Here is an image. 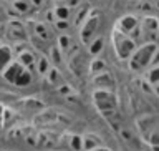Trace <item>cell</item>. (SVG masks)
Listing matches in <instances>:
<instances>
[{
    "label": "cell",
    "instance_id": "2",
    "mask_svg": "<svg viewBox=\"0 0 159 151\" xmlns=\"http://www.w3.org/2000/svg\"><path fill=\"white\" fill-rule=\"evenodd\" d=\"M93 103L106 118H111L118 111V100L106 88H98L93 92Z\"/></svg>",
    "mask_w": 159,
    "mask_h": 151
},
{
    "label": "cell",
    "instance_id": "7",
    "mask_svg": "<svg viewBox=\"0 0 159 151\" xmlns=\"http://www.w3.org/2000/svg\"><path fill=\"white\" fill-rule=\"evenodd\" d=\"M3 106H2V105H0V126H2V123H3Z\"/></svg>",
    "mask_w": 159,
    "mask_h": 151
},
{
    "label": "cell",
    "instance_id": "6",
    "mask_svg": "<svg viewBox=\"0 0 159 151\" xmlns=\"http://www.w3.org/2000/svg\"><path fill=\"white\" fill-rule=\"evenodd\" d=\"M37 65H38L40 73H47L48 72V60L47 58H40L38 62H37Z\"/></svg>",
    "mask_w": 159,
    "mask_h": 151
},
{
    "label": "cell",
    "instance_id": "3",
    "mask_svg": "<svg viewBox=\"0 0 159 151\" xmlns=\"http://www.w3.org/2000/svg\"><path fill=\"white\" fill-rule=\"evenodd\" d=\"M113 43H114L116 55L121 60H128L131 57V53L136 50V42H134V38L128 37L126 33L119 32L116 28H114V32H113Z\"/></svg>",
    "mask_w": 159,
    "mask_h": 151
},
{
    "label": "cell",
    "instance_id": "8",
    "mask_svg": "<svg viewBox=\"0 0 159 151\" xmlns=\"http://www.w3.org/2000/svg\"><path fill=\"white\" fill-rule=\"evenodd\" d=\"M7 2H13V0H7Z\"/></svg>",
    "mask_w": 159,
    "mask_h": 151
},
{
    "label": "cell",
    "instance_id": "5",
    "mask_svg": "<svg viewBox=\"0 0 159 151\" xmlns=\"http://www.w3.org/2000/svg\"><path fill=\"white\" fill-rule=\"evenodd\" d=\"M18 63H22L25 68H32L35 63H37V58H35V55L32 52H28V50H23L22 53L18 55Z\"/></svg>",
    "mask_w": 159,
    "mask_h": 151
},
{
    "label": "cell",
    "instance_id": "1",
    "mask_svg": "<svg viewBox=\"0 0 159 151\" xmlns=\"http://www.w3.org/2000/svg\"><path fill=\"white\" fill-rule=\"evenodd\" d=\"M157 43H144L141 47H136V50L131 53L129 57V68H133L134 72H143L146 70L149 65H152L154 58H156V53H157Z\"/></svg>",
    "mask_w": 159,
    "mask_h": 151
},
{
    "label": "cell",
    "instance_id": "4",
    "mask_svg": "<svg viewBox=\"0 0 159 151\" xmlns=\"http://www.w3.org/2000/svg\"><path fill=\"white\" fill-rule=\"evenodd\" d=\"M13 62V52L8 45H0V72H3Z\"/></svg>",
    "mask_w": 159,
    "mask_h": 151
}]
</instances>
